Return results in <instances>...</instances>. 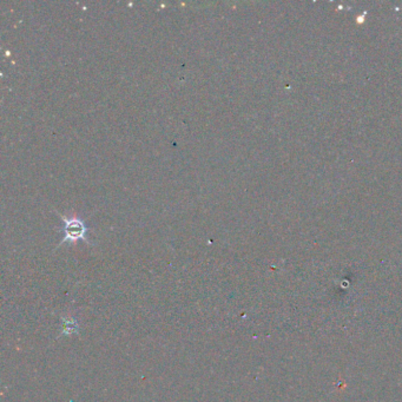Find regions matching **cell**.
<instances>
[{
  "label": "cell",
  "instance_id": "6da1fadb",
  "mask_svg": "<svg viewBox=\"0 0 402 402\" xmlns=\"http://www.w3.org/2000/svg\"><path fill=\"white\" fill-rule=\"evenodd\" d=\"M62 240L59 243V246L64 244L65 242H76V241H85L89 243L88 235L89 229L83 222V219L74 217V218H68V217L62 216Z\"/></svg>",
  "mask_w": 402,
  "mask_h": 402
},
{
  "label": "cell",
  "instance_id": "7a4b0ae2",
  "mask_svg": "<svg viewBox=\"0 0 402 402\" xmlns=\"http://www.w3.org/2000/svg\"><path fill=\"white\" fill-rule=\"evenodd\" d=\"M62 333L66 335H71L73 333H77V322H74L73 320H66L64 323H62Z\"/></svg>",
  "mask_w": 402,
  "mask_h": 402
}]
</instances>
